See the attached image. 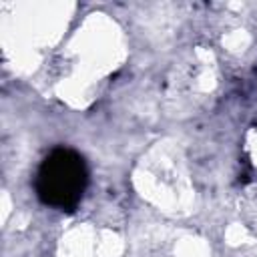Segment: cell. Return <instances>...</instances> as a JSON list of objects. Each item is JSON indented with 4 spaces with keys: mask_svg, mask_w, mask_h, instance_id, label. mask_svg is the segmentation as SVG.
<instances>
[{
    "mask_svg": "<svg viewBox=\"0 0 257 257\" xmlns=\"http://www.w3.org/2000/svg\"><path fill=\"white\" fill-rule=\"evenodd\" d=\"M88 171L84 159L72 149H54L36 171L34 189L38 199L58 211H72L86 189Z\"/></svg>",
    "mask_w": 257,
    "mask_h": 257,
    "instance_id": "6da1fadb",
    "label": "cell"
}]
</instances>
